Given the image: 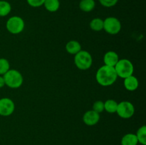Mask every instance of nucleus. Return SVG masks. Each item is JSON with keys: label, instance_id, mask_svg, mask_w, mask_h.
Here are the masks:
<instances>
[{"label": "nucleus", "instance_id": "16", "mask_svg": "<svg viewBox=\"0 0 146 145\" xmlns=\"http://www.w3.org/2000/svg\"><path fill=\"white\" fill-rule=\"evenodd\" d=\"M117 107H118V102L114 100H107L104 102V110L110 114L115 113L117 110Z\"/></svg>", "mask_w": 146, "mask_h": 145}, {"label": "nucleus", "instance_id": "7", "mask_svg": "<svg viewBox=\"0 0 146 145\" xmlns=\"http://www.w3.org/2000/svg\"><path fill=\"white\" fill-rule=\"evenodd\" d=\"M115 113L123 119H130L135 114V107L129 101H122L118 103Z\"/></svg>", "mask_w": 146, "mask_h": 145}, {"label": "nucleus", "instance_id": "14", "mask_svg": "<svg viewBox=\"0 0 146 145\" xmlns=\"http://www.w3.org/2000/svg\"><path fill=\"white\" fill-rule=\"evenodd\" d=\"M96 7L95 0H81L79 2V8L84 12H91Z\"/></svg>", "mask_w": 146, "mask_h": 145}, {"label": "nucleus", "instance_id": "17", "mask_svg": "<svg viewBox=\"0 0 146 145\" xmlns=\"http://www.w3.org/2000/svg\"><path fill=\"white\" fill-rule=\"evenodd\" d=\"M11 11V6L9 2L0 0V17L7 16Z\"/></svg>", "mask_w": 146, "mask_h": 145}, {"label": "nucleus", "instance_id": "22", "mask_svg": "<svg viewBox=\"0 0 146 145\" xmlns=\"http://www.w3.org/2000/svg\"><path fill=\"white\" fill-rule=\"evenodd\" d=\"M98 1L103 7L110 8V7H113L116 5L118 0H98Z\"/></svg>", "mask_w": 146, "mask_h": 145}, {"label": "nucleus", "instance_id": "18", "mask_svg": "<svg viewBox=\"0 0 146 145\" xmlns=\"http://www.w3.org/2000/svg\"><path fill=\"white\" fill-rule=\"evenodd\" d=\"M90 28L94 31H101L104 30V20L100 18H94L90 22Z\"/></svg>", "mask_w": 146, "mask_h": 145}, {"label": "nucleus", "instance_id": "12", "mask_svg": "<svg viewBox=\"0 0 146 145\" xmlns=\"http://www.w3.org/2000/svg\"><path fill=\"white\" fill-rule=\"evenodd\" d=\"M66 51L71 55H76L81 51V45L78 41L71 40L68 41L66 45Z\"/></svg>", "mask_w": 146, "mask_h": 145}, {"label": "nucleus", "instance_id": "1", "mask_svg": "<svg viewBox=\"0 0 146 145\" xmlns=\"http://www.w3.org/2000/svg\"><path fill=\"white\" fill-rule=\"evenodd\" d=\"M118 78L114 67L104 65L100 67L96 73V80L100 85L108 87L115 82Z\"/></svg>", "mask_w": 146, "mask_h": 145}, {"label": "nucleus", "instance_id": "8", "mask_svg": "<svg viewBox=\"0 0 146 145\" xmlns=\"http://www.w3.org/2000/svg\"><path fill=\"white\" fill-rule=\"evenodd\" d=\"M15 110V104L14 101L8 98L0 99V115L4 117L10 116Z\"/></svg>", "mask_w": 146, "mask_h": 145}, {"label": "nucleus", "instance_id": "24", "mask_svg": "<svg viewBox=\"0 0 146 145\" xmlns=\"http://www.w3.org/2000/svg\"><path fill=\"white\" fill-rule=\"evenodd\" d=\"M5 85V82H4V79L3 75H0V88H3Z\"/></svg>", "mask_w": 146, "mask_h": 145}, {"label": "nucleus", "instance_id": "20", "mask_svg": "<svg viewBox=\"0 0 146 145\" xmlns=\"http://www.w3.org/2000/svg\"><path fill=\"white\" fill-rule=\"evenodd\" d=\"M10 69L9 62L4 58H0V75H4Z\"/></svg>", "mask_w": 146, "mask_h": 145}, {"label": "nucleus", "instance_id": "19", "mask_svg": "<svg viewBox=\"0 0 146 145\" xmlns=\"http://www.w3.org/2000/svg\"><path fill=\"white\" fill-rule=\"evenodd\" d=\"M138 143L142 145H146V127L145 125H143L137 130L135 134Z\"/></svg>", "mask_w": 146, "mask_h": 145}, {"label": "nucleus", "instance_id": "21", "mask_svg": "<svg viewBox=\"0 0 146 145\" xmlns=\"http://www.w3.org/2000/svg\"><path fill=\"white\" fill-rule=\"evenodd\" d=\"M92 109L98 113H101L104 111V102L102 100H97L93 104Z\"/></svg>", "mask_w": 146, "mask_h": 145}, {"label": "nucleus", "instance_id": "11", "mask_svg": "<svg viewBox=\"0 0 146 145\" xmlns=\"http://www.w3.org/2000/svg\"><path fill=\"white\" fill-rule=\"evenodd\" d=\"M123 85L125 89L130 92H133L138 89L139 82H138V78L133 75L128 76L127 78H124Z\"/></svg>", "mask_w": 146, "mask_h": 145}, {"label": "nucleus", "instance_id": "2", "mask_svg": "<svg viewBox=\"0 0 146 145\" xmlns=\"http://www.w3.org/2000/svg\"><path fill=\"white\" fill-rule=\"evenodd\" d=\"M5 85L10 88L17 89L22 85L24 78L19 71L14 69H9L4 75Z\"/></svg>", "mask_w": 146, "mask_h": 145}, {"label": "nucleus", "instance_id": "4", "mask_svg": "<svg viewBox=\"0 0 146 145\" xmlns=\"http://www.w3.org/2000/svg\"><path fill=\"white\" fill-rule=\"evenodd\" d=\"M74 63L77 68L81 71L89 69L93 64V58L89 52L84 50L74 55Z\"/></svg>", "mask_w": 146, "mask_h": 145}, {"label": "nucleus", "instance_id": "23", "mask_svg": "<svg viewBox=\"0 0 146 145\" xmlns=\"http://www.w3.org/2000/svg\"><path fill=\"white\" fill-rule=\"evenodd\" d=\"M27 1L30 7L37 8L44 5L45 0H27Z\"/></svg>", "mask_w": 146, "mask_h": 145}, {"label": "nucleus", "instance_id": "13", "mask_svg": "<svg viewBox=\"0 0 146 145\" xmlns=\"http://www.w3.org/2000/svg\"><path fill=\"white\" fill-rule=\"evenodd\" d=\"M138 141L135 134L128 133L124 135L121 140V145H138Z\"/></svg>", "mask_w": 146, "mask_h": 145}, {"label": "nucleus", "instance_id": "3", "mask_svg": "<svg viewBox=\"0 0 146 145\" xmlns=\"http://www.w3.org/2000/svg\"><path fill=\"white\" fill-rule=\"evenodd\" d=\"M115 72H116L118 78H124L133 75L134 66L133 63L130 60L123 58L119 59L116 65L114 66Z\"/></svg>", "mask_w": 146, "mask_h": 145}, {"label": "nucleus", "instance_id": "15", "mask_svg": "<svg viewBox=\"0 0 146 145\" xmlns=\"http://www.w3.org/2000/svg\"><path fill=\"white\" fill-rule=\"evenodd\" d=\"M44 6L49 12H56L60 7L59 0H45Z\"/></svg>", "mask_w": 146, "mask_h": 145}, {"label": "nucleus", "instance_id": "9", "mask_svg": "<svg viewBox=\"0 0 146 145\" xmlns=\"http://www.w3.org/2000/svg\"><path fill=\"white\" fill-rule=\"evenodd\" d=\"M100 120V114L94 110H88L83 116V121L87 126H94Z\"/></svg>", "mask_w": 146, "mask_h": 145}, {"label": "nucleus", "instance_id": "6", "mask_svg": "<svg viewBox=\"0 0 146 145\" xmlns=\"http://www.w3.org/2000/svg\"><path fill=\"white\" fill-rule=\"evenodd\" d=\"M104 30L107 34L116 35L121 30V21L116 17H107L104 20Z\"/></svg>", "mask_w": 146, "mask_h": 145}, {"label": "nucleus", "instance_id": "5", "mask_svg": "<svg viewBox=\"0 0 146 145\" xmlns=\"http://www.w3.org/2000/svg\"><path fill=\"white\" fill-rule=\"evenodd\" d=\"M25 22L21 17L19 16H11L6 23V28L7 31L11 34H19L24 31Z\"/></svg>", "mask_w": 146, "mask_h": 145}, {"label": "nucleus", "instance_id": "10", "mask_svg": "<svg viewBox=\"0 0 146 145\" xmlns=\"http://www.w3.org/2000/svg\"><path fill=\"white\" fill-rule=\"evenodd\" d=\"M118 61H119V56L115 51H109L106 53L105 55H104V65L108 66L114 67Z\"/></svg>", "mask_w": 146, "mask_h": 145}]
</instances>
